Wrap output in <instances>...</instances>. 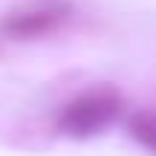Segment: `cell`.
<instances>
[{"instance_id":"cell-1","label":"cell","mask_w":156,"mask_h":156,"mask_svg":"<svg viewBox=\"0 0 156 156\" xmlns=\"http://www.w3.org/2000/svg\"><path fill=\"white\" fill-rule=\"evenodd\" d=\"M119 116H122V98L113 90L98 87L75 95L73 101L61 107L58 130L67 136H75V139H87V136H95L104 127H110Z\"/></svg>"},{"instance_id":"cell-2","label":"cell","mask_w":156,"mask_h":156,"mask_svg":"<svg viewBox=\"0 0 156 156\" xmlns=\"http://www.w3.org/2000/svg\"><path fill=\"white\" fill-rule=\"evenodd\" d=\"M73 17L64 0H44V3L20 6V9L9 12L0 17V35L6 41H38L49 38V35L61 32L67 26V20Z\"/></svg>"},{"instance_id":"cell-3","label":"cell","mask_w":156,"mask_h":156,"mask_svg":"<svg viewBox=\"0 0 156 156\" xmlns=\"http://www.w3.org/2000/svg\"><path fill=\"white\" fill-rule=\"evenodd\" d=\"M130 136L156 156V110H142L130 119Z\"/></svg>"}]
</instances>
